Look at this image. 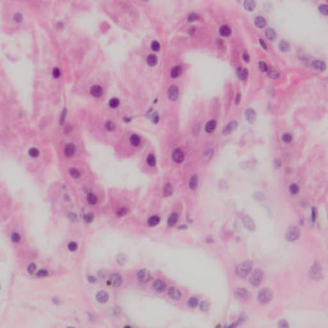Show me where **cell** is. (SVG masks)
Listing matches in <instances>:
<instances>
[{
    "label": "cell",
    "mask_w": 328,
    "mask_h": 328,
    "mask_svg": "<svg viewBox=\"0 0 328 328\" xmlns=\"http://www.w3.org/2000/svg\"><path fill=\"white\" fill-rule=\"evenodd\" d=\"M253 262L251 260L244 261L236 266L235 271L237 275L240 278H244L250 274L253 269Z\"/></svg>",
    "instance_id": "1"
},
{
    "label": "cell",
    "mask_w": 328,
    "mask_h": 328,
    "mask_svg": "<svg viewBox=\"0 0 328 328\" xmlns=\"http://www.w3.org/2000/svg\"><path fill=\"white\" fill-rule=\"evenodd\" d=\"M301 236V230L297 226H292L288 229L285 238L289 242H294L297 240Z\"/></svg>",
    "instance_id": "2"
},
{
    "label": "cell",
    "mask_w": 328,
    "mask_h": 328,
    "mask_svg": "<svg viewBox=\"0 0 328 328\" xmlns=\"http://www.w3.org/2000/svg\"><path fill=\"white\" fill-rule=\"evenodd\" d=\"M273 298V292L269 289H263L258 293V299L262 304H267Z\"/></svg>",
    "instance_id": "3"
},
{
    "label": "cell",
    "mask_w": 328,
    "mask_h": 328,
    "mask_svg": "<svg viewBox=\"0 0 328 328\" xmlns=\"http://www.w3.org/2000/svg\"><path fill=\"white\" fill-rule=\"evenodd\" d=\"M263 276V271L260 269L255 270L249 278V282L253 287H258L260 285Z\"/></svg>",
    "instance_id": "4"
},
{
    "label": "cell",
    "mask_w": 328,
    "mask_h": 328,
    "mask_svg": "<svg viewBox=\"0 0 328 328\" xmlns=\"http://www.w3.org/2000/svg\"><path fill=\"white\" fill-rule=\"evenodd\" d=\"M234 294L237 299L242 301H247L251 297L249 292L246 289H237L234 290Z\"/></svg>",
    "instance_id": "5"
},
{
    "label": "cell",
    "mask_w": 328,
    "mask_h": 328,
    "mask_svg": "<svg viewBox=\"0 0 328 328\" xmlns=\"http://www.w3.org/2000/svg\"><path fill=\"white\" fill-rule=\"evenodd\" d=\"M172 158L173 161L177 164L182 163L185 158V154L183 151L180 148L176 149L173 151L172 154Z\"/></svg>",
    "instance_id": "6"
},
{
    "label": "cell",
    "mask_w": 328,
    "mask_h": 328,
    "mask_svg": "<svg viewBox=\"0 0 328 328\" xmlns=\"http://www.w3.org/2000/svg\"><path fill=\"white\" fill-rule=\"evenodd\" d=\"M137 279L139 281L142 283H146L151 279L150 273L146 269H142L138 271L137 274Z\"/></svg>",
    "instance_id": "7"
},
{
    "label": "cell",
    "mask_w": 328,
    "mask_h": 328,
    "mask_svg": "<svg viewBox=\"0 0 328 328\" xmlns=\"http://www.w3.org/2000/svg\"><path fill=\"white\" fill-rule=\"evenodd\" d=\"M109 284L114 287H119L122 283V279L119 274H113L110 276L108 280Z\"/></svg>",
    "instance_id": "8"
},
{
    "label": "cell",
    "mask_w": 328,
    "mask_h": 328,
    "mask_svg": "<svg viewBox=\"0 0 328 328\" xmlns=\"http://www.w3.org/2000/svg\"><path fill=\"white\" fill-rule=\"evenodd\" d=\"M167 96L170 100H176L178 98V96H179V90H178V88L177 86H176V85L170 86L169 89H168Z\"/></svg>",
    "instance_id": "9"
},
{
    "label": "cell",
    "mask_w": 328,
    "mask_h": 328,
    "mask_svg": "<svg viewBox=\"0 0 328 328\" xmlns=\"http://www.w3.org/2000/svg\"><path fill=\"white\" fill-rule=\"evenodd\" d=\"M168 295H169V297L172 299L173 300L177 301L179 300L181 298V293L180 290L175 287H170L168 290Z\"/></svg>",
    "instance_id": "10"
},
{
    "label": "cell",
    "mask_w": 328,
    "mask_h": 328,
    "mask_svg": "<svg viewBox=\"0 0 328 328\" xmlns=\"http://www.w3.org/2000/svg\"><path fill=\"white\" fill-rule=\"evenodd\" d=\"M90 92L93 96L96 98L100 97L103 94V88L101 87L100 85H94L90 87Z\"/></svg>",
    "instance_id": "11"
},
{
    "label": "cell",
    "mask_w": 328,
    "mask_h": 328,
    "mask_svg": "<svg viewBox=\"0 0 328 328\" xmlns=\"http://www.w3.org/2000/svg\"><path fill=\"white\" fill-rule=\"evenodd\" d=\"M310 274L312 278H318L321 274V267L318 263H315L311 266L310 269Z\"/></svg>",
    "instance_id": "12"
},
{
    "label": "cell",
    "mask_w": 328,
    "mask_h": 328,
    "mask_svg": "<svg viewBox=\"0 0 328 328\" xmlns=\"http://www.w3.org/2000/svg\"><path fill=\"white\" fill-rule=\"evenodd\" d=\"M109 299L108 293L105 290H101L96 294V300L100 303H105L107 302Z\"/></svg>",
    "instance_id": "13"
},
{
    "label": "cell",
    "mask_w": 328,
    "mask_h": 328,
    "mask_svg": "<svg viewBox=\"0 0 328 328\" xmlns=\"http://www.w3.org/2000/svg\"><path fill=\"white\" fill-rule=\"evenodd\" d=\"M76 151V148L73 144H67L63 149V152H64L65 155L67 157H71L73 156Z\"/></svg>",
    "instance_id": "14"
},
{
    "label": "cell",
    "mask_w": 328,
    "mask_h": 328,
    "mask_svg": "<svg viewBox=\"0 0 328 328\" xmlns=\"http://www.w3.org/2000/svg\"><path fill=\"white\" fill-rule=\"evenodd\" d=\"M243 222L246 228L250 231H253L255 230V224L254 221L248 215H246L243 218Z\"/></svg>",
    "instance_id": "15"
},
{
    "label": "cell",
    "mask_w": 328,
    "mask_h": 328,
    "mask_svg": "<svg viewBox=\"0 0 328 328\" xmlns=\"http://www.w3.org/2000/svg\"><path fill=\"white\" fill-rule=\"evenodd\" d=\"M245 117H246L247 121L250 123L254 122L256 119V113L255 110L251 108L247 109L245 112Z\"/></svg>",
    "instance_id": "16"
},
{
    "label": "cell",
    "mask_w": 328,
    "mask_h": 328,
    "mask_svg": "<svg viewBox=\"0 0 328 328\" xmlns=\"http://www.w3.org/2000/svg\"><path fill=\"white\" fill-rule=\"evenodd\" d=\"M153 287L156 292H162L165 290L166 285H165V283L164 281H162L161 279H157L156 280L155 282L154 283Z\"/></svg>",
    "instance_id": "17"
},
{
    "label": "cell",
    "mask_w": 328,
    "mask_h": 328,
    "mask_svg": "<svg viewBox=\"0 0 328 328\" xmlns=\"http://www.w3.org/2000/svg\"><path fill=\"white\" fill-rule=\"evenodd\" d=\"M237 125H238V122L236 121H232L230 122L227 126H226L223 130V133L224 134H229L231 132H232L233 130L236 128Z\"/></svg>",
    "instance_id": "18"
},
{
    "label": "cell",
    "mask_w": 328,
    "mask_h": 328,
    "mask_svg": "<svg viewBox=\"0 0 328 328\" xmlns=\"http://www.w3.org/2000/svg\"><path fill=\"white\" fill-rule=\"evenodd\" d=\"M236 74H237V76L238 77V78L240 79L244 80V79H247V78L248 72H247V70L246 69H244V68H242V67H239V68L237 69Z\"/></svg>",
    "instance_id": "19"
},
{
    "label": "cell",
    "mask_w": 328,
    "mask_h": 328,
    "mask_svg": "<svg viewBox=\"0 0 328 328\" xmlns=\"http://www.w3.org/2000/svg\"><path fill=\"white\" fill-rule=\"evenodd\" d=\"M313 66L315 69L317 70L321 71H324L326 69V65L323 61L321 60H315L314 61L313 63Z\"/></svg>",
    "instance_id": "20"
},
{
    "label": "cell",
    "mask_w": 328,
    "mask_h": 328,
    "mask_svg": "<svg viewBox=\"0 0 328 328\" xmlns=\"http://www.w3.org/2000/svg\"><path fill=\"white\" fill-rule=\"evenodd\" d=\"M178 215L176 213H172L169 215L167 220V224L170 227L174 226L178 222Z\"/></svg>",
    "instance_id": "21"
},
{
    "label": "cell",
    "mask_w": 328,
    "mask_h": 328,
    "mask_svg": "<svg viewBox=\"0 0 328 328\" xmlns=\"http://www.w3.org/2000/svg\"><path fill=\"white\" fill-rule=\"evenodd\" d=\"M216 126H217V122L214 120H212L207 122L205 126V130L207 133H212L215 130Z\"/></svg>",
    "instance_id": "22"
},
{
    "label": "cell",
    "mask_w": 328,
    "mask_h": 328,
    "mask_svg": "<svg viewBox=\"0 0 328 328\" xmlns=\"http://www.w3.org/2000/svg\"><path fill=\"white\" fill-rule=\"evenodd\" d=\"M160 218L158 216L153 215L151 216V217L149 218L148 224L150 227H154V226H156V225L160 223Z\"/></svg>",
    "instance_id": "23"
},
{
    "label": "cell",
    "mask_w": 328,
    "mask_h": 328,
    "mask_svg": "<svg viewBox=\"0 0 328 328\" xmlns=\"http://www.w3.org/2000/svg\"><path fill=\"white\" fill-rule=\"evenodd\" d=\"M130 143L132 144V146H135V147H137V146H138L140 144L141 138L138 135L134 134V135H132L131 137H130Z\"/></svg>",
    "instance_id": "24"
},
{
    "label": "cell",
    "mask_w": 328,
    "mask_h": 328,
    "mask_svg": "<svg viewBox=\"0 0 328 328\" xmlns=\"http://www.w3.org/2000/svg\"><path fill=\"white\" fill-rule=\"evenodd\" d=\"M181 73H182V68H181V67L179 65L175 66L172 69L171 71H170V76H171L172 78H177V77L180 75Z\"/></svg>",
    "instance_id": "25"
},
{
    "label": "cell",
    "mask_w": 328,
    "mask_h": 328,
    "mask_svg": "<svg viewBox=\"0 0 328 328\" xmlns=\"http://www.w3.org/2000/svg\"><path fill=\"white\" fill-rule=\"evenodd\" d=\"M146 62H147V63L149 65L154 66L157 63L158 59H157V57L155 55L150 54L148 56L147 58H146Z\"/></svg>",
    "instance_id": "26"
},
{
    "label": "cell",
    "mask_w": 328,
    "mask_h": 328,
    "mask_svg": "<svg viewBox=\"0 0 328 328\" xmlns=\"http://www.w3.org/2000/svg\"><path fill=\"white\" fill-rule=\"evenodd\" d=\"M197 183H198V178H197V176L194 175L193 176H192L190 181H189V183H188V186H189V188H190L191 190H195L197 188Z\"/></svg>",
    "instance_id": "27"
},
{
    "label": "cell",
    "mask_w": 328,
    "mask_h": 328,
    "mask_svg": "<svg viewBox=\"0 0 328 328\" xmlns=\"http://www.w3.org/2000/svg\"><path fill=\"white\" fill-rule=\"evenodd\" d=\"M255 25L259 28H263L266 25V21L263 17H257L255 20Z\"/></svg>",
    "instance_id": "28"
},
{
    "label": "cell",
    "mask_w": 328,
    "mask_h": 328,
    "mask_svg": "<svg viewBox=\"0 0 328 328\" xmlns=\"http://www.w3.org/2000/svg\"><path fill=\"white\" fill-rule=\"evenodd\" d=\"M219 32L222 37H228L231 34V29L226 25H223L219 29Z\"/></svg>",
    "instance_id": "29"
},
{
    "label": "cell",
    "mask_w": 328,
    "mask_h": 328,
    "mask_svg": "<svg viewBox=\"0 0 328 328\" xmlns=\"http://www.w3.org/2000/svg\"><path fill=\"white\" fill-rule=\"evenodd\" d=\"M146 162H147V164L149 165V166L150 167L155 166V165L156 164V157L154 156V155L153 154H148L147 158H146Z\"/></svg>",
    "instance_id": "30"
},
{
    "label": "cell",
    "mask_w": 328,
    "mask_h": 328,
    "mask_svg": "<svg viewBox=\"0 0 328 328\" xmlns=\"http://www.w3.org/2000/svg\"><path fill=\"white\" fill-rule=\"evenodd\" d=\"M279 47L280 50H281V51H283V52H288L290 50V44L289 43V42L285 41H282L280 42V43L279 44Z\"/></svg>",
    "instance_id": "31"
},
{
    "label": "cell",
    "mask_w": 328,
    "mask_h": 328,
    "mask_svg": "<svg viewBox=\"0 0 328 328\" xmlns=\"http://www.w3.org/2000/svg\"><path fill=\"white\" fill-rule=\"evenodd\" d=\"M265 36L269 40H274L276 38V34L273 28H269L265 30Z\"/></svg>",
    "instance_id": "32"
},
{
    "label": "cell",
    "mask_w": 328,
    "mask_h": 328,
    "mask_svg": "<svg viewBox=\"0 0 328 328\" xmlns=\"http://www.w3.org/2000/svg\"><path fill=\"white\" fill-rule=\"evenodd\" d=\"M244 6L248 11H253L255 8V3L254 1H245L244 2Z\"/></svg>",
    "instance_id": "33"
},
{
    "label": "cell",
    "mask_w": 328,
    "mask_h": 328,
    "mask_svg": "<svg viewBox=\"0 0 328 328\" xmlns=\"http://www.w3.org/2000/svg\"><path fill=\"white\" fill-rule=\"evenodd\" d=\"M172 193V187L170 184L167 183L164 186L163 189V194L164 196H169Z\"/></svg>",
    "instance_id": "34"
},
{
    "label": "cell",
    "mask_w": 328,
    "mask_h": 328,
    "mask_svg": "<svg viewBox=\"0 0 328 328\" xmlns=\"http://www.w3.org/2000/svg\"><path fill=\"white\" fill-rule=\"evenodd\" d=\"M87 199L88 202L90 204L94 205L97 202V197L95 194L92 193H89L87 196Z\"/></svg>",
    "instance_id": "35"
},
{
    "label": "cell",
    "mask_w": 328,
    "mask_h": 328,
    "mask_svg": "<svg viewBox=\"0 0 328 328\" xmlns=\"http://www.w3.org/2000/svg\"><path fill=\"white\" fill-rule=\"evenodd\" d=\"M39 150L35 148H31L28 151V154L32 158H36L39 155Z\"/></svg>",
    "instance_id": "36"
},
{
    "label": "cell",
    "mask_w": 328,
    "mask_h": 328,
    "mask_svg": "<svg viewBox=\"0 0 328 328\" xmlns=\"http://www.w3.org/2000/svg\"><path fill=\"white\" fill-rule=\"evenodd\" d=\"M119 105V100L117 98H112L111 100L109 101V106H110L112 108H116L118 107Z\"/></svg>",
    "instance_id": "37"
},
{
    "label": "cell",
    "mask_w": 328,
    "mask_h": 328,
    "mask_svg": "<svg viewBox=\"0 0 328 328\" xmlns=\"http://www.w3.org/2000/svg\"><path fill=\"white\" fill-rule=\"evenodd\" d=\"M267 72L269 73V76L273 78H278L279 77V74L275 69L274 67H271L267 69Z\"/></svg>",
    "instance_id": "38"
},
{
    "label": "cell",
    "mask_w": 328,
    "mask_h": 328,
    "mask_svg": "<svg viewBox=\"0 0 328 328\" xmlns=\"http://www.w3.org/2000/svg\"><path fill=\"white\" fill-rule=\"evenodd\" d=\"M289 189L290 193L292 194H294V195H295V194H298L299 191V186L297 184L292 183L290 186Z\"/></svg>",
    "instance_id": "39"
},
{
    "label": "cell",
    "mask_w": 328,
    "mask_h": 328,
    "mask_svg": "<svg viewBox=\"0 0 328 328\" xmlns=\"http://www.w3.org/2000/svg\"><path fill=\"white\" fill-rule=\"evenodd\" d=\"M199 301L196 297H192L188 301V305L190 308H195L198 305Z\"/></svg>",
    "instance_id": "40"
},
{
    "label": "cell",
    "mask_w": 328,
    "mask_h": 328,
    "mask_svg": "<svg viewBox=\"0 0 328 328\" xmlns=\"http://www.w3.org/2000/svg\"><path fill=\"white\" fill-rule=\"evenodd\" d=\"M319 10L321 14L327 15L328 14V8L326 4H321L319 5Z\"/></svg>",
    "instance_id": "41"
},
{
    "label": "cell",
    "mask_w": 328,
    "mask_h": 328,
    "mask_svg": "<svg viewBox=\"0 0 328 328\" xmlns=\"http://www.w3.org/2000/svg\"><path fill=\"white\" fill-rule=\"evenodd\" d=\"M282 140L284 141L285 143H289L292 140V136L291 134L289 133H286L283 135Z\"/></svg>",
    "instance_id": "42"
},
{
    "label": "cell",
    "mask_w": 328,
    "mask_h": 328,
    "mask_svg": "<svg viewBox=\"0 0 328 328\" xmlns=\"http://www.w3.org/2000/svg\"><path fill=\"white\" fill-rule=\"evenodd\" d=\"M11 239L12 242H14V243H18V242L20 241L21 239L20 234L18 233H16V232H14V233H13L12 234Z\"/></svg>",
    "instance_id": "43"
},
{
    "label": "cell",
    "mask_w": 328,
    "mask_h": 328,
    "mask_svg": "<svg viewBox=\"0 0 328 328\" xmlns=\"http://www.w3.org/2000/svg\"><path fill=\"white\" fill-rule=\"evenodd\" d=\"M151 47L152 49L154 51H158L160 50V44L159 42L156 41H154L152 42V43L151 44Z\"/></svg>",
    "instance_id": "44"
},
{
    "label": "cell",
    "mask_w": 328,
    "mask_h": 328,
    "mask_svg": "<svg viewBox=\"0 0 328 328\" xmlns=\"http://www.w3.org/2000/svg\"><path fill=\"white\" fill-rule=\"evenodd\" d=\"M68 249L71 252H74L76 251V249H78V244H77L76 242H71L70 243H69L68 246Z\"/></svg>",
    "instance_id": "45"
},
{
    "label": "cell",
    "mask_w": 328,
    "mask_h": 328,
    "mask_svg": "<svg viewBox=\"0 0 328 328\" xmlns=\"http://www.w3.org/2000/svg\"><path fill=\"white\" fill-rule=\"evenodd\" d=\"M209 308V305L206 301H201L199 305V309H201L202 311H206Z\"/></svg>",
    "instance_id": "46"
},
{
    "label": "cell",
    "mask_w": 328,
    "mask_h": 328,
    "mask_svg": "<svg viewBox=\"0 0 328 328\" xmlns=\"http://www.w3.org/2000/svg\"><path fill=\"white\" fill-rule=\"evenodd\" d=\"M69 172H70L71 176L73 178H78L79 176H80V173L78 171V170L74 169V168H72V169H71Z\"/></svg>",
    "instance_id": "47"
},
{
    "label": "cell",
    "mask_w": 328,
    "mask_h": 328,
    "mask_svg": "<svg viewBox=\"0 0 328 328\" xmlns=\"http://www.w3.org/2000/svg\"><path fill=\"white\" fill-rule=\"evenodd\" d=\"M259 67L260 69L261 70V71H262L263 73H265V72H267V65L266 63L263 62V61H260L259 62Z\"/></svg>",
    "instance_id": "48"
},
{
    "label": "cell",
    "mask_w": 328,
    "mask_h": 328,
    "mask_svg": "<svg viewBox=\"0 0 328 328\" xmlns=\"http://www.w3.org/2000/svg\"><path fill=\"white\" fill-rule=\"evenodd\" d=\"M52 74H53V77H54L55 78H57L60 76L61 71L58 67H54L53 69Z\"/></svg>",
    "instance_id": "49"
},
{
    "label": "cell",
    "mask_w": 328,
    "mask_h": 328,
    "mask_svg": "<svg viewBox=\"0 0 328 328\" xmlns=\"http://www.w3.org/2000/svg\"><path fill=\"white\" fill-rule=\"evenodd\" d=\"M36 270V265L34 263H31L28 266L27 271L30 274L33 273Z\"/></svg>",
    "instance_id": "50"
},
{
    "label": "cell",
    "mask_w": 328,
    "mask_h": 328,
    "mask_svg": "<svg viewBox=\"0 0 328 328\" xmlns=\"http://www.w3.org/2000/svg\"><path fill=\"white\" fill-rule=\"evenodd\" d=\"M47 274H48V272H47V271L45 270V269H41V270L39 271L38 273H37V276L39 277L46 276H47Z\"/></svg>",
    "instance_id": "51"
},
{
    "label": "cell",
    "mask_w": 328,
    "mask_h": 328,
    "mask_svg": "<svg viewBox=\"0 0 328 328\" xmlns=\"http://www.w3.org/2000/svg\"><path fill=\"white\" fill-rule=\"evenodd\" d=\"M197 19H198V15L195 14H191L188 15V21H194Z\"/></svg>",
    "instance_id": "52"
},
{
    "label": "cell",
    "mask_w": 328,
    "mask_h": 328,
    "mask_svg": "<svg viewBox=\"0 0 328 328\" xmlns=\"http://www.w3.org/2000/svg\"><path fill=\"white\" fill-rule=\"evenodd\" d=\"M279 326L280 327H289V324H288V322L287 321H284V320H283V321H279Z\"/></svg>",
    "instance_id": "53"
},
{
    "label": "cell",
    "mask_w": 328,
    "mask_h": 328,
    "mask_svg": "<svg viewBox=\"0 0 328 328\" xmlns=\"http://www.w3.org/2000/svg\"><path fill=\"white\" fill-rule=\"evenodd\" d=\"M242 57H243V59L246 62H249V60H250V57H249V54L247 52H244L243 53V55H242Z\"/></svg>",
    "instance_id": "54"
},
{
    "label": "cell",
    "mask_w": 328,
    "mask_h": 328,
    "mask_svg": "<svg viewBox=\"0 0 328 328\" xmlns=\"http://www.w3.org/2000/svg\"><path fill=\"white\" fill-rule=\"evenodd\" d=\"M106 128L108 130H112L114 128V125L112 122H108L106 123Z\"/></svg>",
    "instance_id": "55"
},
{
    "label": "cell",
    "mask_w": 328,
    "mask_h": 328,
    "mask_svg": "<svg viewBox=\"0 0 328 328\" xmlns=\"http://www.w3.org/2000/svg\"><path fill=\"white\" fill-rule=\"evenodd\" d=\"M14 19L16 21L19 22V21H21L23 19V15L20 14H19V13H17V14H15V15H14Z\"/></svg>",
    "instance_id": "56"
},
{
    "label": "cell",
    "mask_w": 328,
    "mask_h": 328,
    "mask_svg": "<svg viewBox=\"0 0 328 328\" xmlns=\"http://www.w3.org/2000/svg\"><path fill=\"white\" fill-rule=\"evenodd\" d=\"M126 210H125L124 208H121V209H120L118 210V211H117V214L120 216L125 215L126 214Z\"/></svg>",
    "instance_id": "57"
},
{
    "label": "cell",
    "mask_w": 328,
    "mask_h": 328,
    "mask_svg": "<svg viewBox=\"0 0 328 328\" xmlns=\"http://www.w3.org/2000/svg\"><path fill=\"white\" fill-rule=\"evenodd\" d=\"M259 42H260V45H261V46H262V47H263V48L265 49H267V44H265V41H264L262 39H259Z\"/></svg>",
    "instance_id": "58"
},
{
    "label": "cell",
    "mask_w": 328,
    "mask_h": 328,
    "mask_svg": "<svg viewBox=\"0 0 328 328\" xmlns=\"http://www.w3.org/2000/svg\"><path fill=\"white\" fill-rule=\"evenodd\" d=\"M311 218H312V221H314L315 220V218H316V212H315V208H312V211H311Z\"/></svg>",
    "instance_id": "59"
},
{
    "label": "cell",
    "mask_w": 328,
    "mask_h": 328,
    "mask_svg": "<svg viewBox=\"0 0 328 328\" xmlns=\"http://www.w3.org/2000/svg\"><path fill=\"white\" fill-rule=\"evenodd\" d=\"M89 281L90 283H94L96 281V279L94 276H89Z\"/></svg>",
    "instance_id": "60"
},
{
    "label": "cell",
    "mask_w": 328,
    "mask_h": 328,
    "mask_svg": "<svg viewBox=\"0 0 328 328\" xmlns=\"http://www.w3.org/2000/svg\"><path fill=\"white\" fill-rule=\"evenodd\" d=\"M92 220V216L91 215H87V220L90 221Z\"/></svg>",
    "instance_id": "61"
},
{
    "label": "cell",
    "mask_w": 328,
    "mask_h": 328,
    "mask_svg": "<svg viewBox=\"0 0 328 328\" xmlns=\"http://www.w3.org/2000/svg\"><path fill=\"white\" fill-rule=\"evenodd\" d=\"M236 99L237 100V101H235V102H236V103H238L239 101H240V94L237 95V96H236Z\"/></svg>",
    "instance_id": "62"
}]
</instances>
